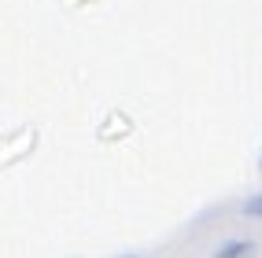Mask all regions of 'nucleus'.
<instances>
[{"label": "nucleus", "instance_id": "7ed1b4c3", "mask_svg": "<svg viewBox=\"0 0 262 258\" xmlns=\"http://www.w3.org/2000/svg\"><path fill=\"white\" fill-rule=\"evenodd\" d=\"M258 170H262V159H258Z\"/></svg>", "mask_w": 262, "mask_h": 258}, {"label": "nucleus", "instance_id": "20e7f679", "mask_svg": "<svg viewBox=\"0 0 262 258\" xmlns=\"http://www.w3.org/2000/svg\"><path fill=\"white\" fill-rule=\"evenodd\" d=\"M126 258H137V254H126Z\"/></svg>", "mask_w": 262, "mask_h": 258}, {"label": "nucleus", "instance_id": "f257e3e1", "mask_svg": "<svg viewBox=\"0 0 262 258\" xmlns=\"http://www.w3.org/2000/svg\"><path fill=\"white\" fill-rule=\"evenodd\" d=\"M251 254V244L248 240H229V244H222L214 251V258H248Z\"/></svg>", "mask_w": 262, "mask_h": 258}, {"label": "nucleus", "instance_id": "f03ea898", "mask_svg": "<svg viewBox=\"0 0 262 258\" xmlns=\"http://www.w3.org/2000/svg\"><path fill=\"white\" fill-rule=\"evenodd\" d=\"M244 218H262V192H255L251 199H244Z\"/></svg>", "mask_w": 262, "mask_h": 258}]
</instances>
